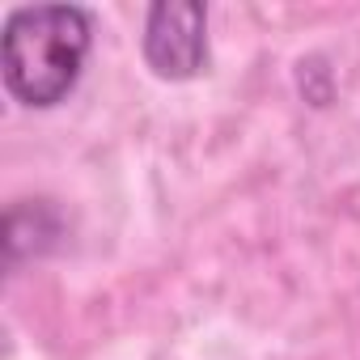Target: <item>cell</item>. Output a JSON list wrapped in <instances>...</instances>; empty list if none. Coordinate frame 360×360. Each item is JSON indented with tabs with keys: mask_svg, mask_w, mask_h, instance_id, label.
I'll use <instances>...</instances> for the list:
<instances>
[{
	"mask_svg": "<svg viewBox=\"0 0 360 360\" xmlns=\"http://www.w3.org/2000/svg\"><path fill=\"white\" fill-rule=\"evenodd\" d=\"M89 9L81 5H26L5 18L0 34V68L5 85L22 106H60L89 60Z\"/></svg>",
	"mask_w": 360,
	"mask_h": 360,
	"instance_id": "6da1fadb",
	"label": "cell"
},
{
	"mask_svg": "<svg viewBox=\"0 0 360 360\" xmlns=\"http://www.w3.org/2000/svg\"><path fill=\"white\" fill-rule=\"evenodd\" d=\"M144 64L161 81H191L208 68V5L200 0H157L140 30Z\"/></svg>",
	"mask_w": 360,
	"mask_h": 360,
	"instance_id": "7a4b0ae2",
	"label": "cell"
},
{
	"mask_svg": "<svg viewBox=\"0 0 360 360\" xmlns=\"http://www.w3.org/2000/svg\"><path fill=\"white\" fill-rule=\"evenodd\" d=\"M64 238V212L51 200H18L5 212V267L18 271L30 259H43Z\"/></svg>",
	"mask_w": 360,
	"mask_h": 360,
	"instance_id": "3957f363",
	"label": "cell"
}]
</instances>
